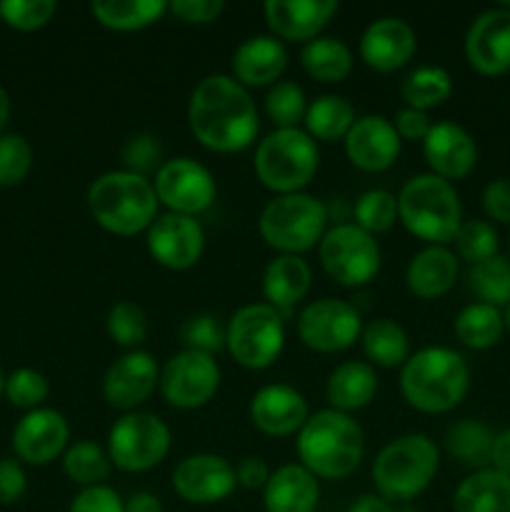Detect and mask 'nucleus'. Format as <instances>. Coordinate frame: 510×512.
<instances>
[{"instance_id":"49","label":"nucleus","mask_w":510,"mask_h":512,"mask_svg":"<svg viewBox=\"0 0 510 512\" xmlns=\"http://www.w3.org/2000/svg\"><path fill=\"white\" fill-rule=\"evenodd\" d=\"M68 512H125V503L108 485H93L75 495Z\"/></svg>"},{"instance_id":"35","label":"nucleus","mask_w":510,"mask_h":512,"mask_svg":"<svg viewBox=\"0 0 510 512\" xmlns=\"http://www.w3.org/2000/svg\"><path fill=\"white\" fill-rule=\"evenodd\" d=\"M303 123L305 133L313 140L335 143V140H345V135L350 133L355 123V110L340 95H320L308 105Z\"/></svg>"},{"instance_id":"15","label":"nucleus","mask_w":510,"mask_h":512,"mask_svg":"<svg viewBox=\"0 0 510 512\" xmlns=\"http://www.w3.org/2000/svg\"><path fill=\"white\" fill-rule=\"evenodd\" d=\"M148 245L150 258L163 268L183 273L190 270L200 260L205 250V233L203 225L190 215L165 213L155 218V223L148 228Z\"/></svg>"},{"instance_id":"48","label":"nucleus","mask_w":510,"mask_h":512,"mask_svg":"<svg viewBox=\"0 0 510 512\" xmlns=\"http://www.w3.org/2000/svg\"><path fill=\"white\" fill-rule=\"evenodd\" d=\"M123 163L125 170L148 178L150 173H158L163 165V145L150 133L133 135L123 148Z\"/></svg>"},{"instance_id":"46","label":"nucleus","mask_w":510,"mask_h":512,"mask_svg":"<svg viewBox=\"0 0 510 512\" xmlns=\"http://www.w3.org/2000/svg\"><path fill=\"white\" fill-rule=\"evenodd\" d=\"M33 168V145L20 133L0 135V188H15Z\"/></svg>"},{"instance_id":"57","label":"nucleus","mask_w":510,"mask_h":512,"mask_svg":"<svg viewBox=\"0 0 510 512\" xmlns=\"http://www.w3.org/2000/svg\"><path fill=\"white\" fill-rule=\"evenodd\" d=\"M348 512H395L393 505L388 500H383L380 495H360Z\"/></svg>"},{"instance_id":"40","label":"nucleus","mask_w":510,"mask_h":512,"mask_svg":"<svg viewBox=\"0 0 510 512\" xmlns=\"http://www.w3.org/2000/svg\"><path fill=\"white\" fill-rule=\"evenodd\" d=\"M398 220V198L385 188H370L355 200V225L365 233H388Z\"/></svg>"},{"instance_id":"22","label":"nucleus","mask_w":510,"mask_h":512,"mask_svg":"<svg viewBox=\"0 0 510 512\" xmlns=\"http://www.w3.org/2000/svg\"><path fill=\"white\" fill-rule=\"evenodd\" d=\"M423 158L430 173L443 180H463L478 163V145L473 135L458 123H433L423 140Z\"/></svg>"},{"instance_id":"28","label":"nucleus","mask_w":510,"mask_h":512,"mask_svg":"<svg viewBox=\"0 0 510 512\" xmlns=\"http://www.w3.org/2000/svg\"><path fill=\"white\" fill-rule=\"evenodd\" d=\"M378 395V373L365 360H348L330 373L325 398L330 408L340 413H355L368 408Z\"/></svg>"},{"instance_id":"33","label":"nucleus","mask_w":510,"mask_h":512,"mask_svg":"<svg viewBox=\"0 0 510 512\" xmlns=\"http://www.w3.org/2000/svg\"><path fill=\"white\" fill-rule=\"evenodd\" d=\"M300 63H303L305 73L318 83H343L353 73V50L340 38L320 35V38L303 45Z\"/></svg>"},{"instance_id":"60","label":"nucleus","mask_w":510,"mask_h":512,"mask_svg":"<svg viewBox=\"0 0 510 512\" xmlns=\"http://www.w3.org/2000/svg\"><path fill=\"white\" fill-rule=\"evenodd\" d=\"M503 318H505V330H508V333H510V305H508V308H505Z\"/></svg>"},{"instance_id":"19","label":"nucleus","mask_w":510,"mask_h":512,"mask_svg":"<svg viewBox=\"0 0 510 512\" xmlns=\"http://www.w3.org/2000/svg\"><path fill=\"white\" fill-rule=\"evenodd\" d=\"M465 58L475 73L498 78L510 70V8L480 13L465 33Z\"/></svg>"},{"instance_id":"26","label":"nucleus","mask_w":510,"mask_h":512,"mask_svg":"<svg viewBox=\"0 0 510 512\" xmlns=\"http://www.w3.org/2000/svg\"><path fill=\"white\" fill-rule=\"evenodd\" d=\"M318 500V478L300 463L280 465L263 488L265 512H315Z\"/></svg>"},{"instance_id":"51","label":"nucleus","mask_w":510,"mask_h":512,"mask_svg":"<svg viewBox=\"0 0 510 512\" xmlns=\"http://www.w3.org/2000/svg\"><path fill=\"white\" fill-rule=\"evenodd\" d=\"M485 215L495 223L510 225V180L508 178H495L490 180L480 195Z\"/></svg>"},{"instance_id":"21","label":"nucleus","mask_w":510,"mask_h":512,"mask_svg":"<svg viewBox=\"0 0 510 512\" xmlns=\"http://www.w3.org/2000/svg\"><path fill=\"white\" fill-rule=\"evenodd\" d=\"M308 418V400L293 385H263L250 400V420L268 438H290Z\"/></svg>"},{"instance_id":"31","label":"nucleus","mask_w":510,"mask_h":512,"mask_svg":"<svg viewBox=\"0 0 510 512\" xmlns=\"http://www.w3.org/2000/svg\"><path fill=\"white\" fill-rule=\"evenodd\" d=\"M360 345L373 368H403L410 358L408 333L390 318H375L363 325Z\"/></svg>"},{"instance_id":"4","label":"nucleus","mask_w":510,"mask_h":512,"mask_svg":"<svg viewBox=\"0 0 510 512\" xmlns=\"http://www.w3.org/2000/svg\"><path fill=\"white\" fill-rule=\"evenodd\" d=\"M88 210L95 223L120 238L143 233L158 218V195L153 183L130 170H110L88 188Z\"/></svg>"},{"instance_id":"7","label":"nucleus","mask_w":510,"mask_h":512,"mask_svg":"<svg viewBox=\"0 0 510 512\" xmlns=\"http://www.w3.org/2000/svg\"><path fill=\"white\" fill-rule=\"evenodd\" d=\"M318 165V145L300 128H275L260 140L253 160L258 180L275 195L303 193Z\"/></svg>"},{"instance_id":"10","label":"nucleus","mask_w":510,"mask_h":512,"mask_svg":"<svg viewBox=\"0 0 510 512\" xmlns=\"http://www.w3.org/2000/svg\"><path fill=\"white\" fill-rule=\"evenodd\" d=\"M173 435L153 413H123L108 433V458L123 473H145L163 463L170 453Z\"/></svg>"},{"instance_id":"59","label":"nucleus","mask_w":510,"mask_h":512,"mask_svg":"<svg viewBox=\"0 0 510 512\" xmlns=\"http://www.w3.org/2000/svg\"><path fill=\"white\" fill-rule=\"evenodd\" d=\"M5 378H8V375H5L3 368H0V395H5Z\"/></svg>"},{"instance_id":"14","label":"nucleus","mask_w":510,"mask_h":512,"mask_svg":"<svg viewBox=\"0 0 510 512\" xmlns=\"http://www.w3.org/2000/svg\"><path fill=\"white\" fill-rule=\"evenodd\" d=\"M153 188L158 203H163L168 213L190 215V218L205 213L218 193L213 173L193 158L165 160L155 173Z\"/></svg>"},{"instance_id":"17","label":"nucleus","mask_w":510,"mask_h":512,"mask_svg":"<svg viewBox=\"0 0 510 512\" xmlns=\"http://www.w3.org/2000/svg\"><path fill=\"white\" fill-rule=\"evenodd\" d=\"M160 385V368L145 350H128L108 368L103 378V398L120 413H133Z\"/></svg>"},{"instance_id":"62","label":"nucleus","mask_w":510,"mask_h":512,"mask_svg":"<svg viewBox=\"0 0 510 512\" xmlns=\"http://www.w3.org/2000/svg\"><path fill=\"white\" fill-rule=\"evenodd\" d=\"M508 250H510V240H508Z\"/></svg>"},{"instance_id":"41","label":"nucleus","mask_w":510,"mask_h":512,"mask_svg":"<svg viewBox=\"0 0 510 512\" xmlns=\"http://www.w3.org/2000/svg\"><path fill=\"white\" fill-rule=\"evenodd\" d=\"M105 328H108V335L113 338L115 345L138 350L148 340L150 323L148 315H145V310L140 305L123 300V303H115L110 308L108 318H105Z\"/></svg>"},{"instance_id":"47","label":"nucleus","mask_w":510,"mask_h":512,"mask_svg":"<svg viewBox=\"0 0 510 512\" xmlns=\"http://www.w3.org/2000/svg\"><path fill=\"white\" fill-rule=\"evenodd\" d=\"M58 13L55 0H3L0 3V18L8 28L20 33H35L45 28Z\"/></svg>"},{"instance_id":"42","label":"nucleus","mask_w":510,"mask_h":512,"mask_svg":"<svg viewBox=\"0 0 510 512\" xmlns=\"http://www.w3.org/2000/svg\"><path fill=\"white\" fill-rule=\"evenodd\" d=\"M265 113L278 128H298V123H303L305 113H308L303 88L290 80L270 85L268 95H265Z\"/></svg>"},{"instance_id":"61","label":"nucleus","mask_w":510,"mask_h":512,"mask_svg":"<svg viewBox=\"0 0 510 512\" xmlns=\"http://www.w3.org/2000/svg\"><path fill=\"white\" fill-rule=\"evenodd\" d=\"M395 512H418V510H413L410 505H403V508H398Z\"/></svg>"},{"instance_id":"12","label":"nucleus","mask_w":510,"mask_h":512,"mask_svg":"<svg viewBox=\"0 0 510 512\" xmlns=\"http://www.w3.org/2000/svg\"><path fill=\"white\" fill-rule=\"evenodd\" d=\"M220 365L213 355L180 350L160 368V393L165 403L178 410H198L220 390Z\"/></svg>"},{"instance_id":"23","label":"nucleus","mask_w":510,"mask_h":512,"mask_svg":"<svg viewBox=\"0 0 510 512\" xmlns=\"http://www.w3.org/2000/svg\"><path fill=\"white\" fill-rule=\"evenodd\" d=\"M360 58L378 73H395L413 60L418 50L415 30L400 18H378L360 35Z\"/></svg>"},{"instance_id":"55","label":"nucleus","mask_w":510,"mask_h":512,"mask_svg":"<svg viewBox=\"0 0 510 512\" xmlns=\"http://www.w3.org/2000/svg\"><path fill=\"white\" fill-rule=\"evenodd\" d=\"M490 468L510 478V428L500 430L490 448Z\"/></svg>"},{"instance_id":"9","label":"nucleus","mask_w":510,"mask_h":512,"mask_svg":"<svg viewBox=\"0 0 510 512\" xmlns=\"http://www.w3.org/2000/svg\"><path fill=\"white\" fill-rule=\"evenodd\" d=\"M285 348L283 318L268 303L243 305L228 320L225 350L248 370H265L280 358Z\"/></svg>"},{"instance_id":"27","label":"nucleus","mask_w":510,"mask_h":512,"mask_svg":"<svg viewBox=\"0 0 510 512\" xmlns=\"http://www.w3.org/2000/svg\"><path fill=\"white\" fill-rule=\"evenodd\" d=\"M460 273L458 255L445 245H428L410 258L405 270V285L413 295L423 300L443 298L450 293Z\"/></svg>"},{"instance_id":"8","label":"nucleus","mask_w":510,"mask_h":512,"mask_svg":"<svg viewBox=\"0 0 510 512\" xmlns=\"http://www.w3.org/2000/svg\"><path fill=\"white\" fill-rule=\"evenodd\" d=\"M328 225V208L323 200L308 193L275 195L263 208L258 230L265 243L280 255H300L320 245Z\"/></svg>"},{"instance_id":"39","label":"nucleus","mask_w":510,"mask_h":512,"mask_svg":"<svg viewBox=\"0 0 510 512\" xmlns=\"http://www.w3.org/2000/svg\"><path fill=\"white\" fill-rule=\"evenodd\" d=\"M110 465L113 463L108 458V450L90 440H78V443L68 445V450L63 453V473L80 488L103 485V480L110 475Z\"/></svg>"},{"instance_id":"20","label":"nucleus","mask_w":510,"mask_h":512,"mask_svg":"<svg viewBox=\"0 0 510 512\" xmlns=\"http://www.w3.org/2000/svg\"><path fill=\"white\" fill-rule=\"evenodd\" d=\"M403 140L395 130L393 120L383 115H363L355 118L353 128L345 135V155L363 173H383L398 160Z\"/></svg>"},{"instance_id":"18","label":"nucleus","mask_w":510,"mask_h":512,"mask_svg":"<svg viewBox=\"0 0 510 512\" xmlns=\"http://www.w3.org/2000/svg\"><path fill=\"white\" fill-rule=\"evenodd\" d=\"M70 428L63 413L38 408L25 413L13 428V453L25 465H50L68 450Z\"/></svg>"},{"instance_id":"34","label":"nucleus","mask_w":510,"mask_h":512,"mask_svg":"<svg viewBox=\"0 0 510 512\" xmlns=\"http://www.w3.org/2000/svg\"><path fill=\"white\" fill-rule=\"evenodd\" d=\"M455 338L470 350H488L503 338L505 318L498 308L485 303H470L455 315Z\"/></svg>"},{"instance_id":"24","label":"nucleus","mask_w":510,"mask_h":512,"mask_svg":"<svg viewBox=\"0 0 510 512\" xmlns=\"http://www.w3.org/2000/svg\"><path fill=\"white\" fill-rule=\"evenodd\" d=\"M273 38L310 43L338 13L335 0H268L263 8Z\"/></svg>"},{"instance_id":"25","label":"nucleus","mask_w":510,"mask_h":512,"mask_svg":"<svg viewBox=\"0 0 510 512\" xmlns=\"http://www.w3.org/2000/svg\"><path fill=\"white\" fill-rule=\"evenodd\" d=\"M230 65L233 78L243 88H265L280 83V75L288 68V50L273 35H253L235 48Z\"/></svg>"},{"instance_id":"13","label":"nucleus","mask_w":510,"mask_h":512,"mask_svg":"<svg viewBox=\"0 0 510 512\" xmlns=\"http://www.w3.org/2000/svg\"><path fill=\"white\" fill-rule=\"evenodd\" d=\"M363 333L360 313L345 300L323 298L305 305L298 315V338L315 353H340L353 348Z\"/></svg>"},{"instance_id":"5","label":"nucleus","mask_w":510,"mask_h":512,"mask_svg":"<svg viewBox=\"0 0 510 512\" xmlns=\"http://www.w3.org/2000/svg\"><path fill=\"white\" fill-rule=\"evenodd\" d=\"M398 220L428 245L453 243L463 225V205L453 183L433 173L410 178L398 193Z\"/></svg>"},{"instance_id":"53","label":"nucleus","mask_w":510,"mask_h":512,"mask_svg":"<svg viewBox=\"0 0 510 512\" xmlns=\"http://www.w3.org/2000/svg\"><path fill=\"white\" fill-rule=\"evenodd\" d=\"M393 125H395V130H398L400 140H425V135H428L430 128H433L428 113L408 108V105L398 110Z\"/></svg>"},{"instance_id":"52","label":"nucleus","mask_w":510,"mask_h":512,"mask_svg":"<svg viewBox=\"0 0 510 512\" xmlns=\"http://www.w3.org/2000/svg\"><path fill=\"white\" fill-rule=\"evenodd\" d=\"M28 488V478L20 465V460L3 458L0 460V505L18 503Z\"/></svg>"},{"instance_id":"1","label":"nucleus","mask_w":510,"mask_h":512,"mask_svg":"<svg viewBox=\"0 0 510 512\" xmlns=\"http://www.w3.org/2000/svg\"><path fill=\"white\" fill-rule=\"evenodd\" d=\"M188 125L203 148L213 153H240L258 135V108L248 88L223 73L195 85L188 103Z\"/></svg>"},{"instance_id":"32","label":"nucleus","mask_w":510,"mask_h":512,"mask_svg":"<svg viewBox=\"0 0 510 512\" xmlns=\"http://www.w3.org/2000/svg\"><path fill=\"white\" fill-rule=\"evenodd\" d=\"M90 13L103 28L118 33H135L148 25L158 23L168 13L165 0H95Z\"/></svg>"},{"instance_id":"43","label":"nucleus","mask_w":510,"mask_h":512,"mask_svg":"<svg viewBox=\"0 0 510 512\" xmlns=\"http://www.w3.org/2000/svg\"><path fill=\"white\" fill-rule=\"evenodd\" d=\"M458 258L468 260L470 265L498 255V233L488 220H463L460 230L453 238Z\"/></svg>"},{"instance_id":"58","label":"nucleus","mask_w":510,"mask_h":512,"mask_svg":"<svg viewBox=\"0 0 510 512\" xmlns=\"http://www.w3.org/2000/svg\"><path fill=\"white\" fill-rule=\"evenodd\" d=\"M10 120V95L8 90L0 85V135L5 133V125H8Z\"/></svg>"},{"instance_id":"56","label":"nucleus","mask_w":510,"mask_h":512,"mask_svg":"<svg viewBox=\"0 0 510 512\" xmlns=\"http://www.w3.org/2000/svg\"><path fill=\"white\" fill-rule=\"evenodd\" d=\"M125 512H163V503L153 493H135L125 503Z\"/></svg>"},{"instance_id":"36","label":"nucleus","mask_w":510,"mask_h":512,"mask_svg":"<svg viewBox=\"0 0 510 512\" xmlns=\"http://www.w3.org/2000/svg\"><path fill=\"white\" fill-rule=\"evenodd\" d=\"M493 440L495 433L488 425L475 418H465L460 423L450 425L448 435H445V448H448L450 458H455L458 463L483 470L490 463Z\"/></svg>"},{"instance_id":"44","label":"nucleus","mask_w":510,"mask_h":512,"mask_svg":"<svg viewBox=\"0 0 510 512\" xmlns=\"http://www.w3.org/2000/svg\"><path fill=\"white\" fill-rule=\"evenodd\" d=\"M225 333L228 325L220 323L218 315L198 313L180 325V343L185 345V350L215 355L225 348Z\"/></svg>"},{"instance_id":"16","label":"nucleus","mask_w":510,"mask_h":512,"mask_svg":"<svg viewBox=\"0 0 510 512\" xmlns=\"http://www.w3.org/2000/svg\"><path fill=\"white\" fill-rule=\"evenodd\" d=\"M238 485L235 468L215 453L188 455L173 470V490L193 505H213L230 498Z\"/></svg>"},{"instance_id":"37","label":"nucleus","mask_w":510,"mask_h":512,"mask_svg":"<svg viewBox=\"0 0 510 512\" xmlns=\"http://www.w3.org/2000/svg\"><path fill=\"white\" fill-rule=\"evenodd\" d=\"M400 93H403L408 108L428 113V110L438 108V105H443L453 95V78L440 65H423V68H415L403 80Z\"/></svg>"},{"instance_id":"50","label":"nucleus","mask_w":510,"mask_h":512,"mask_svg":"<svg viewBox=\"0 0 510 512\" xmlns=\"http://www.w3.org/2000/svg\"><path fill=\"white\" fill-rule=\"evenodd\" d=\"M168 10L188 25H208L223 15L225 3L223 0H175V3H168Z\"/></svg>"},{"instance_id":"11","label":"nucleus","mask_w":510,"mask_h":512,"mask_svg":"<svg viewBox=\"0 0 510 512\" xmlns=\"http://www.w3.org/2000/svg\"><path fill=\"white\" fill-rule=\"evenodd\" d=\"M318 255L325 273L343 288H360L380 273L378 240L355 223L325 230Z\"/></svg>"},{"instance_id":"30","label":"nucleus","mask_w":510,"mask_h":512,"mask_svg":"<svg viewBox=\"0 0 510 512\" xmlns=\"http://www.w3.org/2000/svg\"><path fill=\"white\" fill-rule=\"evenodd\" d=\"M453 512H510V478L493 468L475 470L455 490Z\"/></svg>"},{"instance_id":"38","label":"nucleus","mask_w":510,"mask_h":512,"mask_svg":"<svg viewBox=\"0 0 510 512\" xmlns=\"http://www.w3.org/2000/svg\"><path fill=\"white\" fill-rule=\"evenodd\" d=\"M468 285L475 293L478 303L493 305V308H508L510 305V258L495 255L483 263L470 265Z\"/></svg>"},{"instance_id":"63","label":"nucleus","mask_w":510,"mask_h":512,"mask_svg":"<svg viewBox=\"0 0 510 512\" xmlns=\"http://www.w3.org/2000/svg\"><path fill=\"white\" fill-rule=\"evenodd\" d=\"M0 23H3V18H0Z\"/></svg>"},{"instance_id":"54","label":"nucleus","mask_w":510,"mask_h":512,"mask_svg":"<svg viewBox=\"0 0 510 512\" xmlns=\"http://www.w3.org/2000/svg\"><path fill=\"white\" fill-rule=\"evenodd\" d=\"M238 485L245 490H263L270 480V468L263 458H243L235 468Z\"/></svg>"},{"instance_id":"45","label":"nucleus","mask_w":510,"mask_h":512,"mask_svg":"<svg viewBox=\"0 0 510 512\" xmlns=\"http://www.w3.org/2000/svg\"><path fill=\"white\" fill-rule=\"evenodd\" d=\"M50 395V383L40 370L35 368H18L5 378V398L10 400L13 408L38 410Z\"/></svg>"},{"instance_id":"6","label":"nucleus","mask_w":510,"mask_h":512,"mask_svg":"<svg viewBox=\"0 0 510 512\" xmlns=\"http://www.w3.org/2000/svg\"><path fill=\"white\" fill-rule=\"evenodd\" d=\"M440 468L438 445L423 433L390 440L373 460L375 490L388 503L408 505L428 490Z\"/></svg>"},{"instance_id":"29","label":"nucleus","mask_w":510,"mask_h":512,"mask_svg":"<svg viewBox=\"0 0 510 512\" xmlns=\"http://www.w3.org/2000/svg\"><path fill=\"white\" fill-rule=\"evenodd\" d=\"M313 270L300 255H278L263 270V295L270 308L290 310L308 295Z\"/></svg>"},{"instance_id":"3","label":"nucleus","mask_w":510,"mask_h":512,"mask_svg":"<svg viewBox=\"0 0 510 512\" xmlns=\"http://www.w3.org/2000/svg\"><path fill=\"white\" fill-rule=\"evenodd\" d=\"M295 445L300 465L323 480L348 478L360 468L365 455V435L358 420L333 408L310 415Z\"/></svg>"},{"instance_id":"2","label":"nucleus","mask_w":510,"mask_h":512,"mask_svg":"<svg viewBox=\"0 0 510 512\" xmlns=\"http://www.w3.org/2000/svg\"><path fill=\"white\" fill-rule=\"evenodd\" d=\"M470 388V368L460 353L445 345H428L410 355L400 368L405 403L425 415H443L458 408Z\"/></svg>"}]
</instances>
